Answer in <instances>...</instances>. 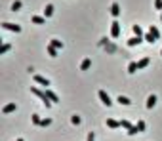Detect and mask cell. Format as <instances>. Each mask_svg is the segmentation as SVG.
I'll return each instance as SVG.
<instances>
[{
	"instance_id": "cell-1",
	"label": "cell",
	"mask_w": 162,
	"mask_h": 141,
	"mask_svg": "<svg viewBox=\"0 0 162 141\" xmlns=\"http://www.w3.org/2000/svg\"><path fill=\"white\" fill-rule=\"evenodd\" d=\"M31 92H32V94H34V95H36V97H38V99H40V101H42V103H44V107H52V101H50V99H48V95H46V92H42V90H38V88H36V86H32V88H31Z\"/></svg>"
},
{
	"instance_id": "cell-2",
	"label": "cell",
	"mask_w": 162,
	"mask_h": 141,
	"mask_svg": "<svg viewBox=\"0 0 162 141\" xmlns=\"http://www.w3.org/2000/svg\"><path fill=\"white\" fill-rule=\"evenodd\" d=\"M97 95H99V99H101V103H103V105H107V107L113 105V99L109 97V94H107L105 90H99V94H97Z\"/></svg>"
},
{
	"instance_id": "cell-3",
	"label": "cell",
	"mask_w": 162,
	"mask_h": 141,
	"mask_svg": "<svg viewBox=\"0 0 162 141\" xmlns=\"http://www.w3.org/2000/svg\"><path fill=\"white\" fill-rule=\"evenodd\" d=\"M111 36H113V38H118V36H120V23L118 21H113L111 23Z\"/></svg>"
},
{
	"instance_id": "cell-4",
	"label": "cell",
	"mask_w": 162,
	"mask_h": 141,
	"mask_svg": "<svg viewBox=\"0 0 162 141\" xmlns=\"http://www.w3.org/2000/svg\"><path fill=\"white\" fill-rule=\"evenodd\" d=\"M32 78H34V82H36V84H40V86H44V88H48V86H50V80H48L46 76L34 74V76H32Z\"/></svg>"
},
{
	"instance_id": "cell-5",
	"label": "cell",
	"mask_w": 162,
	"mask_h": 141,
	"mask_svg": "<svg viewBox=\"0 0 162 141\" xmlns=\"http://www.w3.org/2000/svg\"><path fill=\"white\" fill-rule=\"evenodd\" d=\"M2 27L8 29V31H14V33H19V31H21V27L15 25V23H2Z\"/></svg>"
},
{
	"instance_id": "cell-6",
	"label": "cell",
	"mask_w": 162,
	"mask_h": 141,
	"mask_svg": "<svg viewBox=\"0 0 162 141\" xmlns=\"http://www.w3.org/2000/svg\"><path fill=\"white\" fill-rule=\"evenodd\" d=\"M143 36H133V38H130L128 40V46H137V44H141V42H143Z\"/></svg>"
},
{
	"instance_id": "cell-7",
	"label": "cell",
	"mask_w": 162,
	"mask_h": 141,
	"mask_svg": "<svg viewBox=\"0 0 162 141\" xmlns=\"http://www.w3.org/2000/svg\"><path fill=\"white\" fill-rule=\"evenodd\" d=\"M111 14H113V17H118V15H120V6L116 2L111 4Z\"/></svg>"
},
{
	"instance_id": "cell-8",
	"label": "cell",
	"mask_w": 162,
	"mask_h": 141,
	"mask_svg": "<svg viewBox=\"0 0 162 141\" xmlns=\"http://www.w3.org/2000/svg\"><path fill=\"white\" fill-rule=\"evenodd\" d=\"M107 126L111 128V130H116V128H120V122L115 118H107Z\"/></svg>"
},
{
	"instance_id": "cell-9",
	"label": "cell",
	"mask_w": 162,
	"mask_h": 141,
	"mask_svg": "<svg viewBox=\"0 0 162 141\" xmlns=\"http://www.w3.org/2000/svg\"><path fill=\"white\" fill-rule=\"evenodd\" d=\"M149 63H151V59H149V57H143V59H139V61H137V69H145V67H147L149 65Z\"/></svg>"
},
{
	"instance_id": "cell-10",
	"label": "cell",
	"mask_w": 162,
	"mask_h": 141,
	"mask_svg": "<svg viewBox=\"0 0 162 141\" xmlns=\"http://www.w3.org/2000/svg\"><path fill=\"white\" fill-rule=\"evenodd\" d=\"M14 111H15V103H8V105H4V109H2L4 115H10V112H14Z\"/></svg>"
},
{
	"instance_id": "cell-11",
	"label": "cell",
	"mask_w": 162,
	"mask_h": 141,
	"mask_svg": "<svg viewBox=\"0 0 162 141\" xmlns=\"http://www.w3.org/2000/svg\"><path fill=\"white\" fill-rule=\"evenodd\" d=\"M156 105V95H149L147 97V109H153Z\"/></svg>"
},
{
	"instance_id": "cell-12",
	"label": "cell",
	"mask_w": 162,
	"mask_h": 141,
	"mask_svg": "<svg viewBox=\"0 0 162 141\" xmlns=\"http://www.w3.org/2000/svg\"><path fill=\"white\" fill-rule=\"evenodd\" d=\"M32 23H34V25H44V23H46V19L44 17H40V15H32V19H31Z\"/></svg>"
},
{
	"instance_id": "cell-13",
	"label": "cell",
	"mask_w": 162,
	"mask_h": 141,
	"mask_svg": "<svg viewBox=\"0 0 162 141\" xmlns=\"http://www.w3.org/2000/svg\"><path fill=\"white\" fill-rule=\"evenodd\" d=\"M46 95H48V99H50L52 103H54V101H59V97H57V95H55L52 90H48V88H46Z\"/></svg>"
},
{
	"instance_id": "cell-14",
	"label": "cell",
	"mask_w": 162,
	"mask_h": 141,
	"mask_svg": "<svg viewBox=\"0 0 162 141\" xmlns=\"http://www.w3.org/2000/svg\"><path fill=\"white\" fill-rule=\"evenodd\" d=\"M116 101H118L120 105H132V101H130L126 95H118V99H116Z\"/></svg>"
},
{
	"instance_id": "cell-15",
	"label": "cell",
	"mask_w": 162,
	"mask_h": 141,
	"mask_svg": "<svg viewBox=\"0 0 162 141\" xmlns=\"http://www.w3.org/2000/svg\"><path fill=\"white\" fill-rule=\"evenodd\" d=\"M90 67H92V59H84L82 65H80V71H88Z\"/></svg>"
},
{
	"instance_id": "cell-16",
	"label": "cell",
	"mask_w": 162,
	"mask_h": 141,
	"mask_svg": "<svg viewBox=\"0 0 162 141\" xmlns=\"http://www.w3.org/2000/svg\"><path fill=\"white\" fill-rule=\"evenodd\" d=\"M48 55H50V57H57V48H54L50 44V46H48Z\"/></svg>"
},
{
	"instance_id": "cell-17",
	"label": "cell",
	"mask_w": 162,
	"mask_h": 141,
	"mask_svg": "<svg viewBox=\"0 0 162 141\" xmlns=\"http://www.w3.org/2000/svg\"><path fill=\"white\" fill-rule=\"evenodd\" d=\"M149 33H151L153 36H155V38H156V40H158V38H160V33H158V29H156V27H155V25H151V29H149Z\"/></svg>"
},
{
	"instance_id": "cell-18",
	"label": "cell",
	"mask_w": 162,
	"mask_h": 141,
	"mask_svg": "<svg viewBox=\"0 0 162 141\" xmlns=\"http://www.w3.org/2000/svg\"><path fill=\"white\" fill-rule=\"evenodd\" d=\"M135 71H139V69H137V63H135V61H132V63L128 65V72H132V74H133Z\"/></svg>"
},
{
	"instance_id": "cell-19",
	"label": "cell",
	"mask_w": 162,
	"mask_h": 141,
	"mask_svg": "<svg viewBox=\"0 0 162 141\" xmlns=\"http://www.w3.org/2000/svg\"><path fill=\"white\" fill-rule=\"evenodd\" d=\"M52 14H54V6H52V4H48L46 10H44V15H46V17H50Z\"/></svg>"
},
{
	"instance_id": "cell-20",
	"label": "cell",
	"mask_w": 162,
	"mask_h": 141,
	"mask_svg": "<svg viewBox=\"0 0 162 141\" xmlns=\"http://www.w3.org/2000/svg\"><path fill=\"white\" fill-rule=\"evenodd\" d=\"M11 50V46H10V44H2V46H0V54H8V52H10Z\"/></svg>"
},
{
	"instance_id": "cell-21",
	"label": "cell",
	"mask_w": 162,
	"mask_h": 141,
	"mask_svg": "<svg viewBox=\"0 0 162 141\" xmlns=\"http://www.w3.org/2000/svg\"><path fill=\"white\" fill-rule=\"evenodd\" d=\"M50 44H52V46H54V48H57V50H61V48H63V42H61V40H55V38L52 40Z\"/></svg>"
},
{
	"instance_id": "cell-22",
	"label": "cell",
	"mask_w": 162,
	"mask_h": 141,
	"mask_svg": "<svg viewBox=\"0 0 162 141\" xmlns=\"http://www.w3.org/2000/svg\"><path fill=\"white\" fill-rule=\"evenodd\" d=\"M17 10H21V2H19V0H15V2L11 4V11H17Z\"/></svg>"
},
{
	"instance_id": "cell-23",
	"label": "cell",
	"mask_w": 162,
	"mask_h": 141,
	"mask_svg": "<svg viewBox=\"0 0 162 141\" xmlns=\"http://www.w3.org/2000/svg\"><path fill=\"white\" fill-rule=\"evenodd\" d=\"M145 42H149V44H155V42H156V38H155V36H153L151 33H149L147 36H145Z\"/></svg>"
},
{
	"instance_id": "cell-24",
	"label": "cell",
	"mask_w": 162,
	"mask_h": 141,
	"mask_svg": "<svg viewBox=\"0 0 162 141\" xmlns=\"http://www.w3.org/2000/svg\"><path fill=\"white\" fill-rule=\"evenodd\" d=\"M120 128H126V130H130V128H132L130 120H120Z\"/></svg>"
},
{
	"instance_id": "cell-25",
	"label": "cell",
	"mask_w": 162,
	"mask_h": 141,
	"mask_svg": "<svg viewBox=\"0 0 162 141\" xmlns=\"http://www.w3.org/2000/svg\"><path fill=\"white\" fill-rule=\"evenodd\" d=\"M133 33H135V36H143V31L139 25H133Z\"/></svg>"
},
{
	"instance_id": "cell-26",
	"label": "cell",
	"mask_w": 162,
	"mask_h": 141,
	"mask_svg": "<svg viewBox=\"0 0 162 141\" xmlns=\"http://www.w3.org/2000/svg\"><path fill=\"white\" fill-rule=\"evenodd\" d=\"M31 118H32V124H38V126H40V122H42V118H40L38 115H32Z\"/></svg>"
},
{
	"instance_id": "cell-27",
	"label": "cell",
	"mask_w": 162,
	"mask_h": 141,
	"mask_svg": "<svg viewBox=\"0 0 162 141\" xmlns=\"http://www.w3.org/2000/svg\"><path fill=\"white\" fill-rule=\"evenodd\" d=\"M50 124H52V118H42L40 126H44V128H46V126H50Z\"/></svg>"
},
{
	"instance_id": "cell-28",
	"label": "cell",
	"mask_w": 162,
	"mask_h": 141,
	"mask_svg": "<svg viewBox=\"0 0 162 141\" xmlns=\"http://www.w3.org/2000/svg\"><path fill=\"white\" fill-rule=\"evenodd\" d=\"M135 126H137V130H139V132H145V122H143V120H139Z\"/></svg>"
},
{
	"instance_id": "cell-29",
	"label": "cell",
	"mask_w": 162,
	"mask_h": 141,
	"mask_svg": "<svg viewBox=\"0 0 162 141\" xmlns=\"http://www.w3.org/2000/svg\"><path fill=\"white\" fill-rule=\"evenodd\" d=\"M128 134H130V135H135V134H139V130H137V126H132V128L128 130Z\"/></svg>"
},
{
	"instance_id": "cell-30",
	"label": "cell",
	"mask_w": 162,
	"mask_h": 141,
	"mask_svg": "<svg viewBox=\"0 0 162 141\" xmlns=\"http://www.w3.org/2000/svg\"><path fill=\"white\" fill-rule=\"evenodd\" d=\"M71 122H72V124H80V116H76V115H75V116L71 118Z\"/></svg>"
},
{
	"instance_id": "cell-31",
	"label": "cell",
	"mask_w": 162,
	"mask_h": 141,
	"mask_svg": "<svg viewBox=\"0 0 162 141\" xmlns=\"http://www.w3.org/2000/svg\"><path fill=\"white\" fill-rule=\"evenodd\" d=\"M155 8L156 10H162V0H155Z\"/></svg>"
},
{
	"instance_id": "cell-32",
	"label": "cell",
	"mask_w": 162,
	"mask_h": 141,
	"mask_svg": "<svg viewBox=\"0 0 162 141\" xmlns=\"http://www.w3.org/2000/svg\"><path fill=\"white\" fill-rule=\"evenodd\" d=\"M95 139V135H94V132H90V134H88V141H94Z\"/></svg>"
},
{
	"instance_id": "cell-33",
	"label": "cell",
	"mask_w": 162,
	"mask_h": 141,
	"mask_svg": "<svg viewBox=\"0 0 162 141\" xmlns=\"http://www.w3.org/2000/svg\"><path fill=\"white\" fill-rule=\"evenodd\" d=\"M17 141H23V139H17Z\"/></svg>"
},
{
	"instance_id": "cell-34",
	"label": "cell",
	"mask_w": 162,
	"mask_h": 141,
	"mask_svg": "<svg viewBox=\"0 0 162 141\" xmlns=\"http://www.w3.org/2000/svg\"><path fill=\"white\" fill-rule=\"evenodd\" d=\"M160 19H162V15H160Z\"/></svg>"
}]
</instances>
